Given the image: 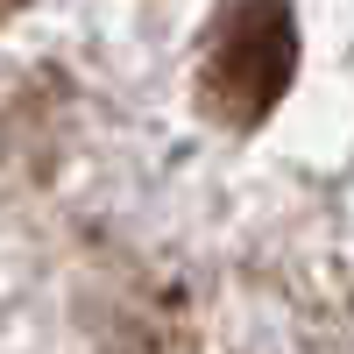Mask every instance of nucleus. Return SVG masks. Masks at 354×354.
<instances>
[{
	"label": "nucleus",
	"instance_id": "obj_2",
	"mask_svg": "<svg viewBox=\"0 0 354 354\" xmlns=\"http://www.w3.org/2000/svg\"><path fill=\"white\" fill-rule=\"evenodd\" d=\"M15 8H21V0H0V21H8V15H15Z\"/></svg>",
	"mask_w": 354,
	"mask_h": 354
},
{
	"label": "nucleus",
	"instance_id": "obj_1",
	"mask_svg": "<svg viewBox=\"0 0 354 354\" xmlns=\"http://www.w3.org/2000/svg\"><path fill=\"white\" fill-rule=\"evenodd\" d=\"M290 71H298V21H290V8L283 0H241L220 21V36L198 64V106L220 128H255L290 93Z\"/></svg>",
	"mask_w": 354,
	"mask_h": 354
}]
</instances>
